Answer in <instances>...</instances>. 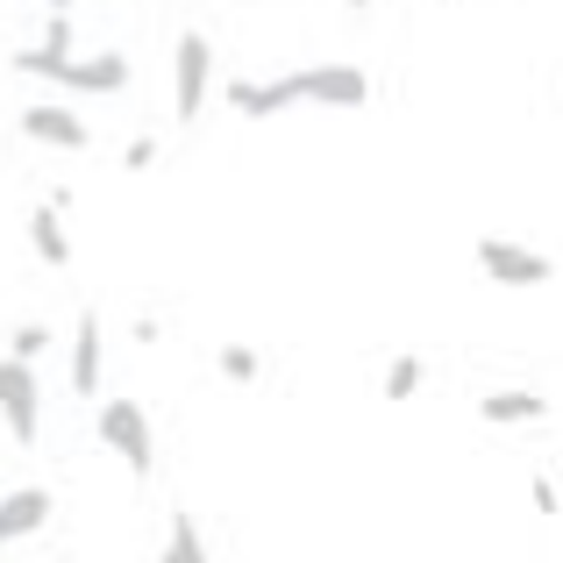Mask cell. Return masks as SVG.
<instances>
[{
    "label": "cell",
    "instance_id": "5",
    "mask_svg": "<svg viewBox=\"0 0 563 563\" xmlns=\"http://www.w3.org/2000/svg\"><path fill=\"white\" fill-rule=\"evenodd\" d=\"M478 272L493 278V286H550V278H556V264L542 257V250H528V243L485 235V243H478Z\"/></svg>",
    "mask_w": 563,
    "mask_h": 563
},
{
    "label": "cell",
    "instance_id": "7",
    "mask_svg": "<svg viewBox=\"0 0 563 563\" xmlns=\"http://www.w3.org/2000/svg\"><path fill=\"white\" fill-rule=\"evenodd\" d=\"M22 136L29 143H51V151H86V143H93V129H86L71 108H57V100H36V108L22 114Z\"/></svg>",
    "mask_w": 563,
    "mask_h": 563
},
{
    "label": "cell",
    "instance_id": "12",
    "mask_svg": "<svg viewBox=\"0 0 563 563\" xmlns=\"http://www.w3.org/2000/svg\"><path fill=\"white\" fill-rule=\"evenodd\" d=\"M421 378H428L421 357H393V364H385V399H413V393H421Z\"/></svg>",
    "mask_w": 563,
    "mask_h": 563
},
{
    "label": "cell",
    "instance_id": "6",
    "mask_svg": "<svg viewBox=\"0 0 563 563\" xmlns=\"http://www.w3.org/2000/svg\"><path fill=\"white\" fill-rule=\"evenodd\" d=\"M51 514H57V493H51V485H22V493H8V499H0V550H8V542H22V536H43V528H51Z\"/></svg>",
    "mask_w": 563,
    "mask_h": 563
},
{
    "label": "cell",
    "instance_id": "13",
    "mask_svg": "<svg viewBox=\"0 0 563 563\" xmlns=\"http://www.w3.org/2000/svg\"><path fill=\"white\" fill-rule=\"evenodd\" d=\"M43 350H51V329H43V321H29V329H14V357H22V364H36Z\"/></svg>",
    "mask_w": 563,
    "mask_h": 563
},
{
    "label": "cell",
    "instance_id": "8",
    "mask_svg": "<svg viewBox=\"0 0 563 563\" xmlns=\"http://www.w3.org/2000/svg\"><path fill=\"white\" fill-rule=\"evenodd\" d=\"M100 357H108V350H100V314L86 307V314L71 321V393L79 399L100 393Z\"/></svg>",
    "mask_w": 563,
    "mask_h": 563
},
{
    "label": "cell",
    "instance_id": "15",
    "mask_svg": "<svg viewBox=\"0 0 563 563\" xmlns=\"http://www.w3.org/2000/svg\"><path fill=\"white\" fill-rule=\"evenodd\" d=\"M122 165H129V172H151V165H157V136H136V143L122 151Z\"/></svg>",
    "mask_w": 563,
    "mask_h": 563
},
{
    "label": "cell",
    "instance_id": "3",
    "mask_svg": "<svg viewBox=\"0 0 563 563\" xmlns=\"http://www.w3.org/2000/svg\"><path fill=\"white\" fill-rule=\"evenodd\" d=\"M0 413H8L14 442H36V435H43V385H36V364L0 357Z\"/></svg>",
    "mask_w": 563,
    "mask_h": 563
},
{
    "label": "cell",
    "instance_id": "2",
    "mask_svg": "<svg viewBox=\"0 0 563 563\" xmlns=\"http://www.w3.org/2000/svg\"><path fill=\"white\" fill-rule=\"evenodd\" d=\"M93 435L108 442V450L122 456L136 478H151V471H157V435H151V413H143V399H100Z\"/></svg>",
    "mask_w": 563,
    "mask_h": 563
},
{
    "label": "cell",
    "instance_id": "11",
    "mask_svg": "<svg viewBox=\"0 0 563 563\" xmlns=\"http://www.w3.org/2000/svg\"><path fill=\"white\" fill-rule=\"evenodd\" d=\"M157 563H207V536H200V521H192V514H172L165 556H157Z\"/></svg>",
    "mask_w": 563,
    "mask_h": 563
},
{
    "label": "cell",
    "instance_id": "10",
    "mask_svg": "<svg viewBox=\"0 0 563 563\" xmlns=\"http://www.w3.org/2000/svg\"><path fill=\"white\" fill-rule=\"evenodd\" d=\"M478 413H485L493 428H514V421H542L550 407H542V393H485Z\"/></svg>",
    "mask_w": 563,
    "mask_h": 563
},
{
    "label": "cell",
    "instance_id": "16",
    "mask_svg": "<svg viewBox=\"0 0 563 563\" xmlns=\"http://www.w3.org/2000/svg\"><path fill=\"white\" fill-rule=\"evenodd\" d=\"M563 507V499H556V485L550 478H536V514H556Z\"/></svg>",
    "mask_w": 563,
    "mask_h": 563
},
{
    "label": "cell",
    "instance_id": "14",
    "mask_svg": "<svg viewBox=\"0 0 563 563\" xmlns=\"http://www.w3.org/2000/svg\"><path fill=\"white\" fill-rule=\"evenodd\" d=\"M221 372H229V378H257L264 364H257V350H243V343H221Z\"/></svg>",
    "mask_w": 563,
    "mask_h": 563
},
{
    "label": "cell",
    "instance_id": "17",
    "mask_svg": "<svg viewBox=\"0 0 563 563\" xmlns=\"http://www.w3.org/2000/svg\"><path fill=\"white\" fill-rule=\"evenodd\" d=\"M51 8H57V14H65V8H71V0H51Z\"/></svg>",
    "mask_w": 563,
    "mask_h": 563
},
{
    "label": "cell",
    "instance_id": "9",
    "mask_svg": "<svg viewBox=\"0 0 563 563\" xmlns=\"http://www.w3.org/2000/svg\"><path fill=\"white\" fill-rule=\"evenodd\" d=\"M29 243H36V257L57 264V272L71 264V235H65V221H57V207H36V214H29Z\"/></svg>",
    "mask_w": 563,
    "mask_h": 563
},
{
    "label": "cell",
    "instance_id": "1",
    "mask_svg": "<svg viewBox=\"0 0 563 563\" xmlns=\"http://www.w3.org/2000/svg\"><path fill=\"white\" fill-rule=\"evenodd\" d=\"M364 100H372L364 65H300V71H278V79H235L229 86V108L243 122H272L286 108H364Z\"/></svg>",
    "mask_w": 563,
    "mask_h": 563
},
{
    "label": "cell",
    "instance_id": "4",
    "mask_svg": "<svg viewBox=\"0 0 563 563\" xmlns=\"http://www.w3.org/2000/svg\"><path fill=\"white\" fill-rule=\"evenodd\" d=\"M207 86H214V43L200 36V29H186L179 51H172V93H179V122L207 108Z\"/></svg>",
    "mask_w": 563,
    "mask_h": 563
}]
</instances>
